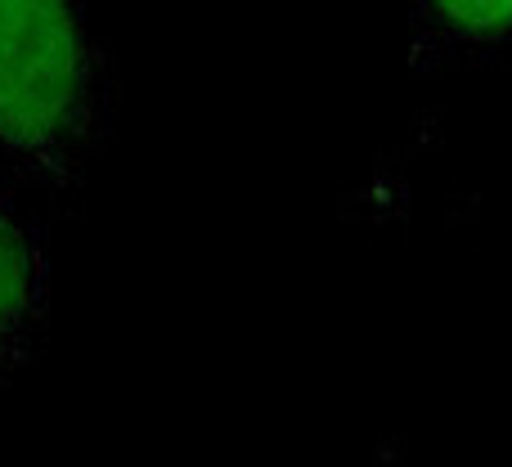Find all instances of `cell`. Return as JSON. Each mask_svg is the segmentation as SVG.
<instances>
[{
  "label": "cell",
  "instance_id": "1",
  "mask_svg": "<svg viewBox=\"0 0 512 467\" xmlns=\"http://www.w3.org/2000/svg\"><path fill=\"white\" fill-rule=\"evenodd\" d=\"M113 117V68L86 0H0V162L77 194Z\"/></svg>",
  "mask_w": 512,
  "mask_h": 467
},
{
  "label": "cell",
  "instance_id": "2",
  "mask_svg": "<svg viewBox=\"0 0 512 467\" xmlns=\"http://www.w3.org/2000/svg\"><path fill=\"white\" fill-rule=\"evenodd\" d=\"M50 324V252L32 221L0 203V391L41 355Z\"/></svg>",
  "mask_w": 512,
  "mask_h": 467
},
{
  "label": "cell",
  "instance_id": "3",
  "mask_svg": "<svg viewBox=\"0 0 512 467\" xmlns=\"http://www.w3.org/2000/svg\"><path fill=\"white\" fill-rule=\"evenodd\" d=\"M418 63L512 50V0H405Z\"/></svg>",
  "mask_w": 512,
  "mask_h": 467
}]
</instances>
